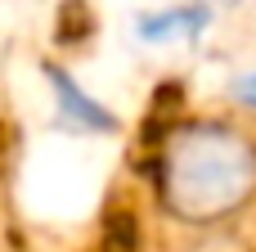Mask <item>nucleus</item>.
<instances>
[{"label":"nucleus","instance_id":"f257e3e1","mask_svg":"<svg viewBox=\"0 0 256 252\" xmlns=\"http://www.w3.org/2000/svg\"><path fill=\"white\" fill-rule=\"evenodd\" d=\"M158 203L189 230L234 225L256 207V135L234 122H180L153 167Z\"/></svg>","mask_w":256,"mask_h":252}]
</instances>
